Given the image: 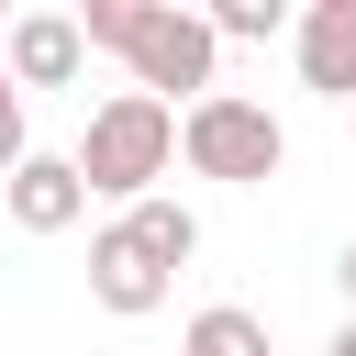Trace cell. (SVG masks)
<instances>
[{
  "mask_svg": "<svg viewBox=\"0 0 356 356\" xmlns=\"http://www.w3.org/2000/svg\"><path fill=\"white\" fill-rule=\"evenodd\" d=\"M67 22H78V44H111V56L134 67V89H145V100H167V89L211 100L222 44H211V22H200V11H178V0H78Z\"/></svg>",
  "mask_w": 356,
  "mask_h": 356,
  "instance_id": "6da1fadb",
  "label": "cell"
},
{
  "mask_svg": "<svg viewBox=\"0 0 356 356\" xmlns=\"http://www.w3.org/2000/svg\"><path fill=\"white\" fill-rule=\"evenodd\" d=\"M78 189L89 200H156V178L178 167V100H145V89H111L100 111H89V134H78Z\"/></svg>",
  "mask_w": 356,
  "mask_h": 356,
  "instance_id": "7a4b0ae2",
  "label": "cell"
},
{
  "mask_svg": "<svg viewBox=\"0 0 356 356\" xmlns=\"http://www.w3.org/2000/svg\"><path fill=\"white\" fill-rule=\"evenodd\" d=\"M178 156H189L200 178H222V189H267V178L289 167V134H278V111H267V100L211 89V100H189V111H178Z\"/></svg>",
  "mask_w": 356,
  "mask_h": 356,
  "instance_id": "3957f363",
  "label": "cell"
},
{
  "mask_svg": "<svg viewBox=\"0 0 356 356\" xmlns=\"http://www.w3.org/2000/svg\"><path fill=\"white\" fill-rule=\"evenodd\" d=\"M78 56H89V44H78L67 11H11V33H0V78H11V89H67Z\"/></svg>",
  "mask_w": 356,
  "mask_h": 356,
  "instance_id": "277c9868",
  "label": "cell"
},
{
  "mask_svg": "<svg viewBox=\"0 0 356 356\" xmlns=\"http://www.w3.org/2000/svg\"><path fill=\"white\" fill-rule=\"evenodd\" d=\"M89 300H100V312H122V323H145V312L167 300V267H156L122 222H100V234H89Z\"/></svg>",
  "mask_w": 356,
  "mask_h": 356,
  "instance_id": "5b68a950",
  "label": "cell"
},
{
  "mask_svg": "<svg viewBox=\"0 0 356 356\" xmlns=\"http://www.w3.org/2000/svg\"><path fill=\"white\" fill-rule=\"evenodd\" d=\"M0 211H11L22 234H67V222L89 211V189H78V167H67V156H22V167L0 178Z\"/></svg>",
  "mask_w": 356,
  "mask_h": 356,
  "instance_id": "8992f818",
  "label": "cell"
},
{
  "mask_svg": "<svg viewBox=\"0 0 356 356\" xmlns=\"http://www.w3.org/2000/svg\"><path fill=\"white\" fill-rule=\"evenodd\" d=\"M300 78L323 100H356V0H312L300 11Z\"/></svg>",
  "mask_w": 356,
  "mask_h": 356,
  "instance_id": "52a82bcc",
  "label": "cell"
},
{
  "mask_svg": "<svg viewBox=\"0 0 356 356\" xmlns=\"http://www.w3.org/2000/svg\"><path fill=\"white\" fill-rule=\"evenodd\" d=\"M122 234H134V245H145L167 278L200 256V211H189V200H134V211H122Z\"/></svg>",
  "mask_w": 356,
  "mask_h": 356,
  "instance_id": "ba28073f",
  "label": "cell"
},
{
  "mask_svg": "<svg viewBox=\"0 0 356 356\" xmlns=\"http://www.w3.org/2000/svg\"><path fill=\"white\" fill-rule=\"evenodd\" d=\"M178 356H267V323H256L245 300H211V312H189Z\"/></svg>",
  "mask_w": 356,
  "mask_h": 356,
  "instance_id": "9c48e42d",
  "label": "cell"
},
{
  "mask_svg": "<svg viewBox=\"0 0 356 356\" xmlns=\"http://www.w3.org/2000/svg\"><path fill=\"white\" fill-rule=\"evenodd\" d=\"M200 22H211V44H267V33L289 22V11H278V0H211Z\"/></svg>",
  "mask_w": 356,
  "mask_h": 356,
  "instance_id": "30bf717a",
  "label": "cell"
},
{
  "mask_svg": "<svg viewBox=\"0 0 356 356\" xmlns=\"http://www.w3.org/2000/svg\"><path fill=\"white\" fill-rule=\"evenodd\" d=\"M22 156H33V145H22V89H11V78H0V178H11V167H22Z\"/></svg>",
  "mask_w": 356,
  "mask_h": 356,
  "instance_id": "8fae6325",
  "label": "cell"
},
{
  "mask_svg": "<svg viewBox=\"0 0 356 356\" xmlns=\"http://www.w3.org/2000/svg\"><path fill=\"white\" fill-rule=\"evenodd\" d=\"M334 278H345V300H356V245H345V256H334Z\"/></svg>",
  "mask_w": 356,
  "mask_h": 356,
  "instance_id": "7c38bea8",
  "label": "cell"
},
{
  "mask_svg": "<svg viewBox=\"0 0 356 356\" xmlns=\"http://www.w3.org/2000/svg\"><path fill=\"white\" fill-rule=\"evenodd\" d=\"M323 356H356V312H345V334H334V345H323Z\"/></svg>",
  "mask_w": 356,
  "mask_h": 356,
  "instance_id": "4fadbf2b",
  "label": "cell"
},
{
  "mask_svg": "<svg viewBox=\"0 0 356 356\" xmlns=\"http://www.w3.org/2000/svg\"><path fill=\"white\" fill-rule=\"evenodd\" d=\"M0 33H11V11H0Z\"/></svg>",
  "mask_w": 356,
  "mask_h": 356,
  "instance_id": "5bb4252c",
  "label": "cell"
},
{
  "mask_svg": "<svg viewBox=\"0 0 356 356\" xmlns=\"http://www.w3.org/2000/svg\"><path fill=\"white\" fill-rule=\"evenodd\" d=\"M345 111H356V100H345Z\"/></svg>",
  "mask_w": 356,
  "mask_h": 356,
  "instance_id": "9a60e30c",
  "label": "cell"
}]
</instances>
